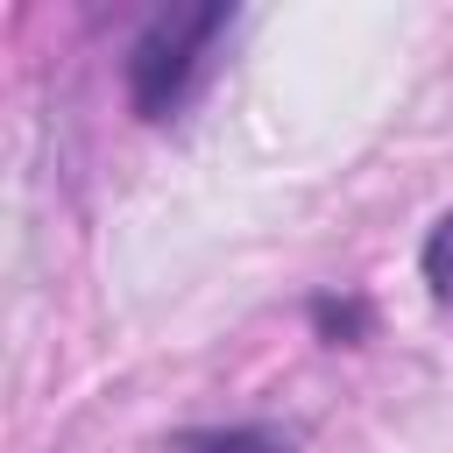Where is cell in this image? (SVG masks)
<instances>
[{"mask_svg": "<svg viewBox=\"0 0 453 453\" xmlns=\"http://www.w3.org/2000/svg\"><path fill=\"white\" fill-rule=\"evenodd\" d=\"M226 28H234V7H219V0H205V7H163L134 35V50H127V99H134V113L142 120H170L191 99V85L205 78V64H212V50H219Z\"/></svg>", "mask_w": 453, "mask_h": 453, "instance_id": "6da1fadb", "label": "cell"}, {"mask_svg": "<svg viewBox=\"0 0 453 453\" xmlns=\"http://www.w3.org/2000/svg\"><path fill=\"white\" fill-rule=\"evenodd\" d=\"M177 453H290V439L262 425H226V432H184Z\"/></svg>", "mask_w": 453, "mask_h": 453, "instance_id": "7a4b0ae2", "label": "cell"}, {"mask_svg": "<svg viewBox=\"0 0 453 453\" xmlns=\"http://www.w3.org/2000/svg\"><path fill=\"white\" fill-rule=\"evenodd\" d=\"M418 269H425V283H432V297L439 304H453V212L425 234V248H418Z\"/></svg>", "mask_w": 453, "mask_h": 453, "instance_id": "3957f363", "label": "cell"}, {"mask_svg": "<svg viewBox=\"0 0 453 453\" xmlns=\"http://www.w3.org/2000/svg\"><path fill=\"white\" fill-rule=\"evenodd\" d=\"M311 319H319V333H326L333 347H340V340H361V326H368V311H361L354 297H319Z\"/></svg>", "mask_w": 453, "mask_h": 453, "instance_id": "277c9868", "label": "cell"}]
</instances>
